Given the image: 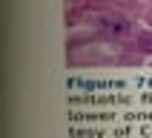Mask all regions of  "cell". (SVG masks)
Listing matches in <instances>:
<instances>
[]
</instances>
